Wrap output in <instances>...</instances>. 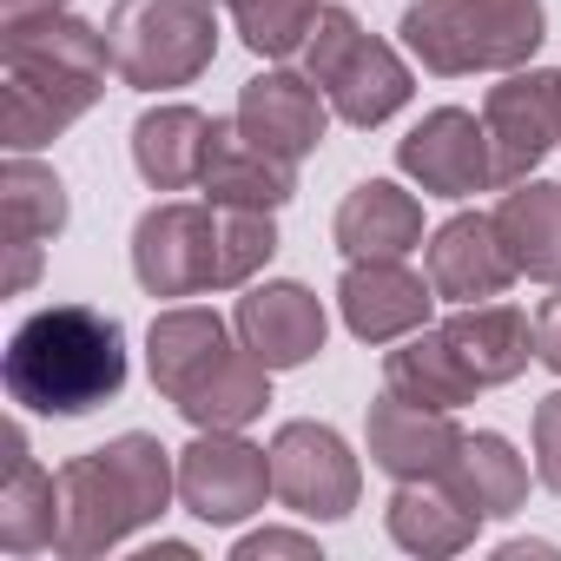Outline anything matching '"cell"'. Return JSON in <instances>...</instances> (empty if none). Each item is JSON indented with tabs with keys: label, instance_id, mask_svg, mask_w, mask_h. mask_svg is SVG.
Segmentation results:
<instances>
[{
	"label": "cell",
	"instance_id": "6da1fadb",
	"mask_svg": "<svg viewBox=\"0 0 561 561\" xmlns=\"http://www.w3.org/2000/svg\"><path fill=\"white\" fill-rule=\"evenodd\" d=\"M106 80H119L113 41L73 8L0 27V139L8 152H41L73 133L106 100Z\"/></svg>",
	"mask_w": 561,
	"mask_h": 561
},
{
	"label": "cell",
	"instance_id": "7a4b0ae2",
	"mask_svg": "<svg viewBox=\"0 0 561 561\" xmlns=\"http://www.w3.org/2000/svg\"><path fill=\"white\" fill-rule=\"evenodd\" d=\"M133 377L126 324L100 305H41L34 318L14 324L0 351V383L21 416H54L80 423L100 403H113Z\"/></svg>",
	"mask_w": 561,
	"mask_h": 561
},
{
	"label": "cell",
	"instance_id": "3957f363",
	"mask_svg": "<svg viewBox=\"0 0 561 561\" xmlns=\"http://www.w3.org/2000/svg\"><path fill=\"white\" fill-rule=\"evenodd\" d=\"M60 561H100L113 548H133L172 502H179V449H165L152 430H119L113 443L67 456L60 469Z\"/></svg>",
	"mask_w": 561,
	"mask_h": 561
},
{
	"label": "cell",
	"instance_id": "277c9868",
	"mask_svg": "<svg viewBox=\"0 0 561 561\" xmlns=\"http://www.w3.org/2000/svg\"><path fill=\"white\" fill-rule=\"evenodd\" d=\"M397 41L430 80L515 73L535 67L548 41V8L541 0H410Z\"/></svg>",
	"mask_w": 561,
	"mask_h": 561
},
{
	"label": "cell",
	"instance_id": "5b68a950",
	"mask_svg": "<svg viewBox=\"0 0 561 561\" xmlns=\"http://www.w3.org/2000/svg\"><path fill=\"white\" fill-rule=\"evenodd\" d=\"M298 67L324 87L337 126H351V133H377L416 100V60L403 54V41L364 34V21L351 8H337V0H324Z\"/></svg>",
	"mask_w": 561,
	"mask_h": 561
},
{
	"label": "cell",
	"instance_id": "8992f818",
	"mask_svg": "<svg viewBox=\"0 0 561 561\" xmlns=\"http://www.w3.org/2000/svg\"><path fill=\"white\" fill-rule=\"evenodd\" d=\"M218 0H113L106 41L113 73L133 93H179L218 60Z\"/></svg>",
	"mask_w": 561,
	"mask_h": 561
},
{
	"label": "cell",
	"instance_id": "52a82bcc",
	"mask_svg": "<svg viewBox=\"0 0 561 561\" xmlns=\"http://www.w3.org/2000/svg\"><path fill=\"white\" fill-rule=\"evenodd\" d=\"M271 495L298 522H351L364 502V456L351 449V436L337 423L318 416H291L271 430Z\"/></svg>",
	"mask_w": 561,
	"mask_h": 561
},
{
	"label": "cell",
	"instance_id": "ba28073f",
	"mask_svg": "<svg viewBox=\"0 0 561 561\" xmlns=\"http://www.w3.org/2000/svg\"><path fill=\"white\" fill-rule=\"evenodd\" d=\"M133 285L165 305L218 291V205L179 192L146 205L133 218Z\"/></svg>",
	"mask_w": 561,
	"mask_h": 561
},
{
	"label": "cell",
	"instance_id": "9c48e42d",
	"mask_svg": "<svg viewBox=\"0 0 561 561\" xmlns=\"http://www.w3.org/2000/svg\"><path fill=\"white\" fill-rule=\"evenodd\" d=\"M271 495V449H257L244 430H192L179 449V508L205 528H244L264 515Z\"/></svg>",
	"mask_w": 561,
	"mask_h": 561
},
{
	"label": "cell",
	"instance_id": "30bf717a",
	"mask_svg": "<svg viewBox=\"0 0 561 561\" xmlns=\"http://www.w3.org/2000/svg\"><path fill=\"white\" fill-rule=\"evenodd\" d=\"M482 133L495 152V185H522L561 152V67H515L495 73L482 93Z\"/></svg>",
	"mask_w": 561,
	"mask_h": 561
},
{
	"label": "cell",
	"instance_id": "8fae6325",
	"mask_svg": "<svg viewBox=\"0 0 561 561\" xmlns=\"http://www.w3.org/2000/svg\"><path fill=\"white\" fill-rule=\"evenodd\" d=\"M331 298H337V324L370 351H390L397 337L423 331L443 305L430 271H416L410 257H344Z\"/></svg>",
	"mask_w": 561,
	"mask_h": 561
},
{
	"label": "cell",
	"instance_id": "7c38bea8",
	"mask_svg": "<svg viewBox=\"0 0 561 561\" xmlns=\"http://www.w3.org/2000/svg\"><path fill=\"white\" fill-rule=\"evenodd\" d=\"M397 172L423 192V198H476L495 192V152L482 133V113L469 106H430L403 139H397Z\"/></svg>",
	"mask_w": 561,
	"mask_h": 561
},
{
	"label": "cell",
	"instance_id": "4fadbf2b",
	"mask_svg": "<svg viewBox=\"0 0 561 561\" xmlns=\"http://www.w3.org/2000/svg\"><path fill=\"white\" fill-rule=\"evenodd\" d=\"M231 331L238 344L264 364V370H305L324 357L331 344V311L311 285H298V277H257V285L238 291L231 305Z\"/></svg>",
	"mask_w": 561,
	"mask_h": 561
},
{
	"label": "cell",
	"instance_id": "5bb4252c",
	"mask_svg": "<svg viewBox=\"0 0 561 561\" xmlns=\"http://www.w3.org/2000/svg\"><path fill=\"white\" fill-rule=\"evenodd\" d=\"M264 152H277V159H291V165H305L324 139H331V100H324V87L305 73V67H291V60H277V67H264V73H251L244 87H238V113H231Z\"/></svg>",
	"mask_w": 561,
	"mask_h": 561
},
{
	"label": "cell",
	"instance_id": "9a60e30c",
	"mask_svg": "<svg viewBox=\"0 0 561 561\" xmlns=\"http://www.w3.org/2000/svg\"><path fill=\"white\" fill-rule=\"evenodd\" d=\"M462 436L469 430L456 423V410H423V403L390 397V390L364 410V456L390 482H443Z\"/></svg>",
	"mask_w": 561,
	"mask_h": 561
},
{
	"label": "cell",
	"instance_id": "2e32d148",
	"mask_svg": "<svg viewBox=\"0 0 561 561\" xmlns=\"http://www.w3.org/2000/svg\"><path fill=\"white\" fill-rule=\"evenodd\" d=\"M423 271L443 305H489L515 285L508 244L495 231V211H449L423 238Z\"/></svg>",
	"mask_w": 561,
	"mask_h": 561
},
{
	"label": "cell",
	"instance_id": "e0dca14e",
	"mask_svg": "<svg viewBox=\"0 0 561 561\" xmlns=\"http://www.w3.org/2000/svg\"><path fill=\"white\" fill-rule=\"evenodd\" d=\"M423 198L416 185L397 172V179H357L337 211H331V244L344 257H410L423 251Z\"/></svg>",
	"mask_w": 561,
	"mask_h": 561
},
{
	"label": "cell",
	"instance_id": "ac0fdd59",
	"mask_svg": "<svg viewBox=\"0 0 561 561\" xmlns=\"http://www.w3.org/2000/svg\"><path fill=\"white\" fill-rule=\"evenodd\" d=\"M231 351H238V331L211 305H165L146 324V377H152V390L165 403H179L185 390H198Z\"/></svg>",
	"mask_w": 561,
	"mask_h": 561
},
{
	"label": "cell",
	"instance_id": "d6986e66",
	"mask_svg": "<svg viewBox=\"0 0 561 561\" xmlns=\"http://www.w3.org/2000/svg\"><path fill=\"white\" fill-rule=\"evenodd\" d=\"M205 205H244V211H285L298 198V165L264 152L238 119H211L205 172H198Z\"/></svg>",
	"mask_w": 561,
	"mask_h": 561
},
{
	"label": "cell",
	"instance_id": "ffe728a7",
	"mask_svg": "<svg viewBox=\"0 0 561 561\" xmlns=\"http://www.w3.org/2000/svg\"><path fill=\"white\" fill-rule=\"evenodd\" d=\"M60 535V476L34 456L27 423H8V476H0V554H47Z\"/></svg>",
	"mask_w": 561,
	"mask_h": 561
},
{
	"label": "cell",
	"instance_id": "44dd1931",
	"mask_svg": "<svg viewBox=\"0 0 561 561\" xmlns=\"http://www.w3.org/2000/svg\"><path fill=\"white\" fill-rule=\"evenodd\" d=\"M205 146L211 113H198L192 100H159L133 119V172L146 179V192H192L205 172Z\"/></svg>",
	"mask_w": 561,
	"mask_h": 561
},
{
	"label": "cell",
	"instance_id": "7402d4cb",
	"mask_svg": "<svg viewBox=\"0 0 561 561\" xmlns=\"http://www.w3.org/2000/svg\"><path fill=\"white\" fill-rule=\"evenodd\" d=\"M383 535L416 561H449L482 541V515L449 495V482H397L383 502Z\"/></svg>",
	"mask_w": 561,
	"mask_h": 561
},
{
	"label": "cell",
	"instance_id": "603a6c76",
	"mask_svg": "<svg viewBox=\"0 0 561 561\" xmlns=\"http://www.w3.org/2000/svg\"><path fill=\"white\" fill-rule=\"evenodd\" d=\"M383 390L410 397L423 410H469L482 397L476 370L462 364V351L449 344L443 324H423V331H410V337H397L383 351Z\"/></svg>",
	"mask_w": 561,
	"mask_h": 561
},
{
	"label": "cell",
	"instance_id": "cb8c5ba5",
	"mask_svg": "<svg viewBox=\"0 0 561 561\" xmlns=\"http://www.w3.org/2000/svg\"><path fill=\"white\" fill-rule=\"evenodd\" d=\"M449 495L469 502L482 522H508L528 508V489H535V462L502 436V430H469L456 462H449Z\"/></svg>",
	"mask_w": 561,
	"mask_h": 561
},
{
	"label": "cell",
	"instance_id": "d4e9b609",
	"mask_svg": "<svg viewBox=\"0 0 561 561\" xmlns=\"http://www.w3.org/2000/svg\"><path fill=\"white\" fill-rule=\"evenodd\" d=\"M443 331H449V344L462 351V364L476 370L482 390H502V383H515L535 364V318L515 311V305H502V298L456 305V318Z\"/></svg>",
	"mask_w": 561,
	"mask_h": 561
},
{
	"label": "cell",
	"instance_id": "484cf974",
	"mask_svg": "<svg viewBox=\"0 0 561 561\" xmlns=\"http://www.w3.org/2000/svg\"><path fill=\"white\" fill-rule=\"evenodd\" d=\"M495 231L508 244L515 277H528V285H561V185L554 179L502 185Z\"/></svg>",
	"mask_w": 561,
	"mask_h": 561
},
{
	"label": "cell",
	"instance_id": "4316f807",
	"mask_svg": "<svg viewBox=\"0 0 561 561\" xmlns=\"http://www.w3.org/2000/svg\"><path fill=\"white\" fill-rule=\"evenodd\" d=\"M0 225H8V244H54L73 225L67 179L41 152H8L0 165Z\"/></svg>",
	"mask_w": 561,
	"mask_h": 561
},
{
	"label": "cell",
	"instance_id": "83f0119b",
	"mask_svg": "<svg viewBox=\"0 0 561 561\" xmlns=\"http://www.w3.org/2000/svg\"><path fill=\"white\" fill-rule=\"evenodd\" d=\"M271 377L277 370H264L244 344L198 383V390H185L172 410L192 423V430H251L264 410H271Z\"/></svg>",
	"mask_w": 561,
	"mask_h": 561
},
{
	"label": "cell",
	"instance_id": "f1b7e54d",
	"mask_svg": "<svg viewBox=\"0 0 561 561\" xmlns=\"http://www.w3.org/2000/svg\"><path fill=\"white\" fill-rule=\"evenodd\" d=\"M218 8H225L231 34L244 41V54L264 60V67H277V60H298L305 54L311 27L324 14V0H218Z\"/></svg>",
	"mask_w": 561,
	"mask_h": 561
},
{
	"label": "cell",
	"instance_id": "f546056e",
	"mask_svg": "<svg viewBox=\"0 0 561 561\" xmlns=\"http://www.w3.org/2000/svg\"><path fill=\"white\" fill-rule=\"evenodd\" d=\"M277 257V211L218 205V291H244Z\"/></svg>",
	"mask_w": 561,
	"mask_h": 561
},
{
	"label": "cell",
	"instance_id": "4dcf8cb0",
	"mask_svg": "<svg viewBox=\"0 0 561 561\" xmlns=\"http://www.w3.org/2000/svg\"><path fill=\"white\" fill-rule=\"evenodd\" d=\"M231 561H324V548H318L311 528H277V522H264V528H244L231 541Z\"/></svg>",
	"mask_w": 561,
	"mask_h": 561
},
{
	"label": "cell",
	"instance_id": "1f68e13d",
	"mask_svg": "<svg viewBox=\"0 0 561 561\" xmlns=\"http://www.w3.org/2000/svg\"><path fill=\"white\" fill-rule=\"evenodd\" d=\"M528 462H535V482L548 489V495H561V390H548L541 403H535V423H528Z\"/></svg>",
	"mask_w": 561,
	"mask_h": 561
},
{
	"label": "cell",
	"instance_id": "d6a6232c",
	"mask_svg": "<svg viewBox=\"0 0 561 561\" xmlns=\"http://www.w3.org/2000/svg\"><path fill=\"white\" fill-rule=\"evenodd\" d=\"M535 364L561 377V285H548V298L535 305Z\"/></svg>",
	"mask_w": 561,
	"mask_h": 561
},
{
	"label": "cell",
	"instance_id": "836d02e7",
	"mask_svg": "<svg viewBox=\"0 0 561 561\" xmlns=\"http://www.w3.org/2000/svg\"><path fill=\"white\" fill-rule=\"evenodd\" d=\"M41 251H47V244H8V298H27V291H34Z\"/></svg>",
	"mask_w": 561,
	"mask_h": 561
},
{
	"label": "cell",
	"instance_id": "e575fe53",
	"mask_svg": "<svg viewBox=\"0 0 561 561\" xmlns=\"http://www.w3.org/2000/svg\"><path fill=\"white\" fill-rule=\"evenodd\" d=\"M73 0H0V27H14V21H41V14H67Z\"/></svg>",
	"mask_w": 561,
	"mask_h": 561
},
{
	"label": "cell",
	"instance_id": "d590c367",
	"mask_svg": "<svg viewBox=\"0 0 561 561\" xmlns=\"http://www.w3.org/2000/svg\"><path fill=\"white\" fill-rule=\"evenodd\" d=\"M139 561H198V548L192 541H146Z\"/></svg>",
	"mask_w": 561,
	"mask_h": 561
},
{
	"label": "cell",
	"instance_id": "8d00e7d4",
	"mask_svg": "<svg viewBox=\"0 0 561 561\" xmlns=\"http://www.w3.org/2000/svg\"><path fill=\"white\" fill-rule=\"evenodd\" d=\"M495 554H502V561H528V554H561V548H554V541H502Z\"/></svg>",
	"mask_w": 561,
	"mask_h": 561
}]
</instances>
